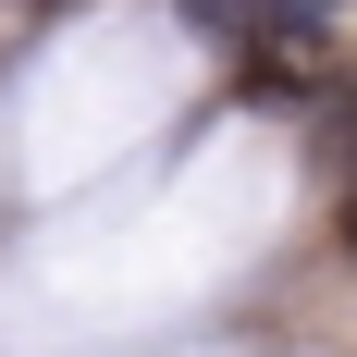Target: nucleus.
<instances>
[{
	"mask_svg": "<svg viewBox=\"0 0 357 357\" xmlns=\"http://www.w3.org/2000/svg\"><path fill=\"white\" fill-rule=\"evenodd\" d=\"M333 247H345V259H357V173H345V185H333Z\"/></svg>",
	"mask_w": 357,
	"mask_h": 357,
	"instance_id": "nucleus-1",
	"label": "nucleus"
},
{
	"mask_svg": "<svg viewBox=\"0 0 357 357\" xmlns=\"http://www.w3.org/2000/svg\"><path fill=\"white\" fill-rule=\"evenodd\" d=\"M25 13H62V0H25Z\"/></svg>",
	"mask_w": 357,
	"mask_h": 357,
	"instance_id": "nucleus-2",
	"label": "nucleus"
}]
</instances>
